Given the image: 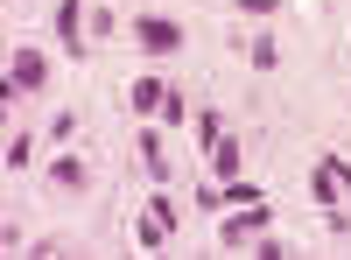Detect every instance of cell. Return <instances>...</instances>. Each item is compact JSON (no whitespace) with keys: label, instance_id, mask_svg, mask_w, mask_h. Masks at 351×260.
Returning <instances> with one entry per match:
<instances>
[{"label":"cell","instance_id":"obj_1","mask_svg":"<svg viewBox=\"0 0 351 260\" xmlns=\"http://www.w3.org/2000/svg\"><path fill=\"white\" fill-rule=\"evenodd\" d=\"M43 84H49V56H43L36 43H21V49H14V64H8V78H0V106L14 113V99L43 92Z\"/></svg>","mask_w":351,"mask_h":260},{"label":"cell","instance_id":"obj_2","mask_svg":"<svg viewBox=\"0 0 351 260\" xmlns=\"http://www.w3.org/2000/svg\"><path fill=\"white\" fill-rule=\"evenodd\" d=\"M127 36L148 49V56H176V49H183V21H169V14H134Z\"/></svg>","mask_w":351,"mask_h":260},{"label":"cell","instance_id":"obj_3","mask_svg":"<svg viewBox=\"0 0 351 260\" xmlns=\"http://www.w3.org/2000/svg\"><path fill=\"white\" fill-rule=\"evenodd\" d=\"M260 233H267V204H232L225 225H218V246H225V253H239V246H253Z\"/></svg>","mask_w":351,"mask_h":260},{"label":"cell","instance_id":"obj_4","mask_svg":"<svg viewBox=\"0 0 351 260\" xmlns=\"http://www.w3.org/2000/svg\"><path fill=\"white\" fill-rule=\"evenodd\" d=\"M176 225H183V218H176V204H169V197H148V211H141V246H162Z\"/></svg>","mask_w":351,"mask_h":260},{"label":"cell","instance_id":"obj_5","mask_svg":"<svg viewBox=\"0 0 351 260\" xmlns=\"http://www.w3.org/2000/svg\"><path fill=\"white\" fill-rule=\"evenodd\" d=\"M49 183L56 190H92V162H84V155H56L49 162Z\"/></svg>","mask_w":351,"mask_h":260},{"label":"cell","instance_id":"obj_6","mask_svg":"<svg viewBox=\"0 0 351 260\" xmlns=\"http://www.w3.org/2000/svg\"><path fill=\"white\" fill-rule=\"evenodd\" d=\"M239 169H246V148H239V134L225 127V141L211 148V176H218V183H232V176H239Z\"/></svg>","mask_w":351,"mask_h":260},{"label":"cell","instance_id":"obj_7","mask_svg":"<svg viewBox=\"0 0 351 260\" xmlns=\"http://www.w3.org/2000/svg\"><path fill=\"white\" fill-rule=\"evenodd\" d=\"M127 106H134V113H155V120H162L169 84H162V78H134V84H127Z\"/></svg>","mask_w":351,"mask_h":260},{"label":"cell","instance_id":"obj_8","mask_svg":"<svg viewBox=\"0 0 351 260\" xmlns=\"http://www.w3.org/2000/svg\"><path fill=\"white\" fill-rule=\"evenodd\" d=\"M309 190H316V204H324V211H330L337 197H344V183H337V155H324V162L309 169Z\"/></svg>","mask_w":351,"mask_h":260},{"label":"cell","instance_id":"obj_9","mask_svg":"<svg viewBox=\"0 0 351 260\" xmlns=\"http://www.w3.org/2000/svg\"><path fill=\"white\" fill-rule=\"evenodd\" d=\"M84 8H92V0H64V8H56V28H64V43H71V56H84Z\"/></svg>","mask_w":351,"mask_h":260},{"label":"cell","instance_id":"obj_10","mask_svg":"<svg viewBox=\"0 0 351 260\" xmlns=\"http://www.w3.org/2000/svg\"><path fill=\"white\" fill-rule=\"evenodd\" d=\"M141 162H148V176H155V183H169V176H176V169H169V148H162V134H155V127L141 134Z\"/></svg>","mask_w":351,"mask_h":260},{"label":"cell","instance_id":"obj_11","mask_svg":"<svg viewBox=\"0 0 351 260\" xmlns=\"http://www.w3.org/2000/svg\"><path fill=\"white\" fill-rule=\"evenodd\" d=\"M246 64H253V71H274V64H281V43H274V36H253V43H246Z\"/></svg>","mask_w":351,"mask_h":260},{"label":"cell","instance_id":"obj_12","mask_svg":"<svg viewBox=\"0 0 351 260\" xmlns=\"http://www.w3.org/2000/svg\"><path fill=\"white\" fill-rule=\"evenodd\" d=\"M225 141V113H197V148H218Z\"/></svg>","mask_w":351,"mask_h":260},{"label":"cell","instance_id":"obj_13","mask_svg":"<svg viewBox=\"0 0 351 260\" xmlns=\"http://www.w3.org/2000/svg\"><path fill=\"white\" fill-rule=\"evenodd\" d=\"M232 204H260V183H246V176H232V183H225V211H232Z\"/></svg>","mask_w":351,"mask_h":260},{"label":"cell","instance_id":"obj_14","mask_svg":"<svg viewBox=\"0 0 351 260\" xmlns=\"http://www.w3.org/2000/svg\"><path fill=\"white\" fill-rule=\"evenodd\" d=\"M28 155H36V141H28V134H8V169H28Z\"/></svg>","mask_w":351,"mask_h":260},{"label":"cell","instance_id":"obj_15","mask_svg":"<svg viewBox=\"0 0 351 260\" xmlns=\"http://www.w3.org/2000/svg\"><path fill=\"white\" fill-rule=\"evenodd\" d=\"M274 8H281V0H239V14H253V21H267Z\"/></svg>","mask_w":351,"mask_h":260},{"label":"cell","instance_id":"obj_16","mask_svg":"<svg viewBox=\"0 0 351 260\" xmlns=\"http://www.w3.org/2000/svg\"><path fill=\"white\" fill-rule=\"evenodd\" d=\"M337 183H344V190H351V162H344V155H337Z\"/></svg>","mask_w":351,"mask_h":260}]
</instances>
